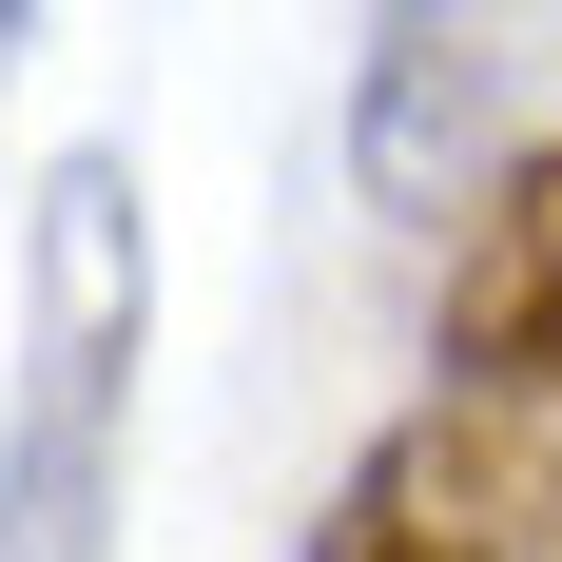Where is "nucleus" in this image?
<instances>
[{
	"label": "nucleus",
	"instance_id": "nucleus-1",
	"mask_svg": "<svg viewBox=\"0 0 562 562\" xmlns=\"http://www.w3.org/2000/svg\"><path fill=\"white\" fill-rule=\"evenodd\" d=\"M136 349H156V233L136 156H58L20 233V407H0V562H116V447H136Z\"/></svg>",
	"mask_w": 562,
	"mask_h": 562
},
{
	"label": "nucleus",
	"instance_id": "nucleus-4",
	"mask_svg": "<svg viewBox=\"0 0 562 562\" xmlns=\"http://www.w3.org/2000/svg\"><path fill=\"white\" fill-rule=\"evenodd\" d=\"M447 369H465V407H524V427L562 407V136L465 214V252H447Z\"/></svg>",
	"mask_w": 562,
	"mask_h": 562
},
{
	"label": "nucleus",
	"instance_id": "nucleus-3",
	"mask_svg": "<svg viewBox=\"0 0 562 562\" xmlns=\"http://www.w3.org/2000/svg\"><path fill=\"white\" fill-rule=\"evenodd\" d=\"M349 175H369L389 214H485L524 175L505 40H485V20H369V58H349Z\"/></svg>",
	"mask_w": 562,
	"mask_h": 562
},
{
	"label": "nucleus",
	"instance_id": "nucleus-2",
	"mask_svg": "<svg viewBox=\"0 0 562 562\" xmlns=\"http://www.w3.org/2000/svg\"><path fill=\"white\" fill-rule=\"evenodd\" d=\"M311 562H562V427L524 407H427L330 485Z\"/></svg>",
	"mask_w": 562,
	"mask_h": 562
}]
</instances>
